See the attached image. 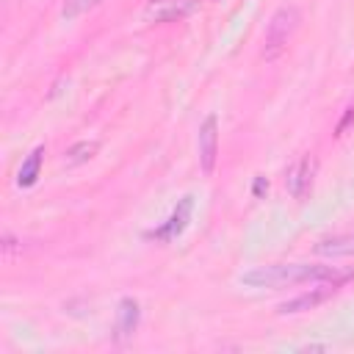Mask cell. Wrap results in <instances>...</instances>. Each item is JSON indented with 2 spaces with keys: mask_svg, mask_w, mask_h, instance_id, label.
Wrapping results in <instances>:
<instances>
[{
  "mask_svg": "<svg viewBox=\"0 0 354 354\" xmlns=\"http://www.w3.org/2000/svg\"><path fill=\"white\" fill-rule=\"evenodd\" d=\"M191 213H194V196H183L180 202H177V207L171 210V216L160 224V227H155V230H149L147 232V238H155V241H174L177 235H183L185 232V227H188V221H191Z\"/></svg>",
  "mask_w": 354,
  "mask_h": 354,
  "instance_id": "cell-6",
  "label": "cell"
},
{
  "mask_svg": "<svg viewBox=\"0 0 354 354\" xmlns=\"http://www.w3.org/2000/svg\"><path fill=\"white\" fill-rule=\"evenodd\" d=\"M340 288H343V285H337V282H315V288L304 290L301 296L282 301V304L277 307V313H279V315H293V313H307V310H315V307H321L324 301H329V299H332V296H335Z\"/></svg>",
  "mask_w": 354,
  "mask_h": 354,
  "instance_id": "cell-5",
  "label": "cell"
},
{
  "mask_svg": "<svg viewBox=\"0 0 354 354\" xmlns=\"http://www.w3.org/2000/svg\"><path fill=\"white\" fill-rule=\"evenodd\" d=\"M351 279H354V268L321 266V263H274V266H257L241 274V282L246 288H290V285H304V282L346 285Z\"/></svg>",
  "mask_w": 354,
  "mask_h": 354,
  "instance_id": "cell-1",
  "label": "cell"
},
{
  "mask_svg": "<svg viewBox=\"0 0 354 354\" xmlns=\"http://www.w3.org/2000/svg\"><path fill=\"white\" fill-rule=\"evenodd\" d=\"M100 152V141L97 138H83V141H77V144H72L66 152H64V166H83V163H88L94 155Z\"/></svg>",
  "mask_w": 354,
  "mask_h": 354,
  "instance_id": "cell-11",
  "label": "cell"
},
{
  "mask_svg": "<svg viewBox=\"0 0 354 354\" xmlns=\"http://www.w3.org/2000/svg\"><path fill=\"white\" fill-rule=\"evenodd\" d=\"M218 160V119L210 113L199 124V169L202 174H213Z\"/></svg>",
  "mask_w": 354,
  "mask_h": 354,
  "instance_id": "cell-7",
  "label": "cell"
},
{
  "mask_svg": "<svg viewBox=\"0 0 354 354\" xmlns=\"http://www.w3.org/2000/svg\"><path fill=\"white\" fill-rule=\"evenodd\" d=\"M102 0H64V6H61V14L66 17V19H75V17H80V14H86V11H91V8H97Z\"/></svg>",
  "mask_w": 354,
  "mask_h": 354,
  "instance_id": "cell-12",
  "label": "cell"
},
{
  "mask_svg": "<svg viewBox=\"0 0 354 354\" xmlns=\"http://www.w3.org/2000/svg\"><path fill=\"white\" fill-rule=\"evenodd\" d=\"M301 351H329V346H301Z\"/></svg>",
  "mask_w": 354,
  "mask_h": 354,
  "instance_id": "cell-15",
  "label": "cell"
},
{
  "mask_svg": "<svg viewBox=\"0 0 354 354\" xmlns=\"http://www.w3.org/2000/svg\"><path fill=\"white\" fill-rule=\"evenodd\" d=\"M41 160H44V144L33 147V152L22 160V166H19V171H17V185H19V188H30V185H36L39 171H41Z\"/></svg>",
  "mask_w": 354,
  "mask_h": 354,
  "instance_id": "cell-10",
  "label": "cell"
},
{
  "mask_svg": "<svg viewBox=\"0 0 354 354\" xmlns=\"http://www.w3.org/2000/svg\"><path fill=\"white\" fill-rule=\"evenodd\" d=\"M199 11V0H149L144 6V19L158 22H180Z\"/></svg>",
  "mask_w": 354,
  "mask_h": 354,
  "instance_id": "cell-4",
  "label": "cell"
},
{
  "mask_svg": "<svg viewBox=\"0 0 354 354\" xmlns=\"http://www.w3.org/2000/svg\"><path fill=\"white\" fill-rule=\"evenodd\" d=\"M299 22H301V11L296 6H282L274 11V17L268 19L266 33H263V58L266 61H277L288 50L290 39L299 30Z\"/></svg>",
  "mask_w": 354,
  "mask_h": 354,
  "instance_id": "cell-2",
  "label": "cell"
},
{
  "mask_svg": "<svg viewBox=\"0 0 354 354\" xmlns=\"http://www.w3.org/2000/svg\"><path fill=\"white\" fill-rule=\"evenodd\" d=\"M351 127H354V100L346 105V111H343V116H340V122H337V127H335V136L343 138Z\"/></svg>",
  "mask_w": 354,
  "mask_h": 354,
  "instance_id": "cell-13",
  "label": "cell"
},
{
  "mask_svg": "<svg viewBox=\"0 0 354 354\" xmlns=\"http://www.w3.org/2000/svg\"><path fill=\"white\" fill-rule=\"evenodd\" d=\"M315 174H318V158L313 152H304L299 160L290 163L288 174H285V188L288 194L296 199V202H304L313 191V183H315Z\"/></svg>",
  "mask_w": 354,
  "mask_h": 354,
  "instance_id": "cell-3",
  "label": "cell"
},
{
  "mask_svg": "<svg viewBox=\"0 0 354 354\" xmlns=\"http://www.w3.org/2000/svg\"><path fill=\"white\" fill-rule=\"evenodd\" d=\"M268 188V183H266V177H260L257 174V180H254V196H263V191Z\"/></svg>",
  "mask_w": 354,
  "mask_h": 354,
  "instance_id": "cell-14",
  "label": "cell"
},
{
  "mask_svg": "<svg viewBox=\"0 0 354 354\" xmlns=\"http://www.w3.org/2000/svg\"><path fill=\"white\" fill-rule=\"evenodd\" d=\"M138 318H141L138 301L130 299V296H124L119 301V310H116V340H127L138 329Z\"/></svg>",
  "mask_w": 354,
  "mask_h": 354,
  "instance_id": "cell-8",
  "label": "cell"
},
{
  "mask_svg": "<svg viewBox=\"0 0 354 354\" xmlns=\"http://www.w3.org/2000/svg\"><path fill=\"white\" fill-rule=\"evenodd\" d=\"M315 254L321 257H351L354 254V232H340L315 243Z\"/></svg>",
  "mask_w": 354,
  "mask_h": 354,
  "instance_id": "cell-9",
  "label": "cell"
}]
</instances>
